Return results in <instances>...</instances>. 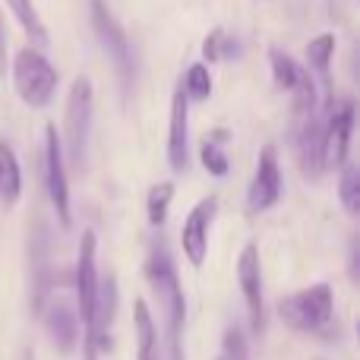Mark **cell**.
Returning a JSON list of instances; mask_svg holds the SVG:
<instances>
[{"instance_id":"6da1fadb","label":"cell","mask_w":360,"mask_h":360,"mask_svg":"<svg viewBox=\"0 0 360 360\" xmlns=\"http://www.w3.org/2000/svg\"><path fill=\"white\" fill-rule=\"evenodd\" d=\"M146 278H149L152 291L158 297L165 316V338H168V360H186L184 357V323H186V300L184 288L177 278V266L171 259V250L165 240L152 243L149 256H146Z\"/></svg>"},{"instance_id":"7a4b0ae2","label":"cell","mask_w":360,"mask_h":360,"mask_svg":"<svg viewBox=\"0 0 360 360\" xmlns=\"http://www.w3.org/2000/svg\"><path fill=\"white\" fill-rule=\"evenodd\" d=\"M278 316L288 329L304 332V335H316V332L329 329L332 316H335V297L326 281L310 285L304 291H294L278 300Z\"/></svg>"},{"instance_id":"3957f363","label":"cell","mask_w":360,"mask_h":360,"mask_svg":"<svg viewBox=\"0 0 360 360\" xmlns=\"http://www.w3.org/2000/svg\"><path fill=\"white\" fill-rule=\"evenodd\" d=\"M89 16H92V29H95V35H98L101 48L111 57L114 70H117L120 92L130 95L133 86H136V57H133V44H130V38H127L124 25L114 19L108 0H89Z\"/></svg>"},{"instance_id":"277c9868","label":"cell","mask_w":360,"mask_h":360,"mask_svg":"<svg viewBox=\"0 0 360 360\" xmlns=\"http://www.w3.org/2000/svg\"><path fill=\"white\" fill-rule=\"evenodd\" d=\"M92 79L89 76H76L67 95V114H63V133L67 139H60L63 158H70L76 171L86 168V149H89V133H92Z\"/></svg>"},{"instance_id":"5b68a950","label":"cell","mask_w":360,"mask_h":360,"mask_svg":"<svg viewBox=\"0 0 360 360\" xmlns=\"http://www.w3.org/2000/svg\"><path fill=\"white\" fill-rule=\"evenodd\" d=\"M13 86L22 105L29 108H44L54 101L57 86H60V73L54 63L35 48H22L13 57Z\"/></svg>"},{"instance_id":"8992f818","label":"cell","mask_w":360,"mask_h":360,"mask_svg":"<svg viewBox=\"0 0 360 360\" xmlns=\"http://www.w3.org/2000/svg\"><path fill=\"white\" fill-rule=\"evenodd\" d=\"M73 285H76V316H79V329H82V351H86L89 338H92V313H95V294H98V237H95L92 228L82 231Z\"/></svg>"},{"instance_id":"52a82bcc","label":"cell","mask_w":360,"mask_h":360,"mask_svg":"<svg viewBox=\"0 0 360 360\" xmlns=\"http://www.w3.org/2000/svg\"><path fill=\"white\" fill-rule=\"evenodd\" d=\"M351 133H354V101H332V108L323 117V174L342 171L348 165Z\"/></svg>"},{"instance_id":"ba28073f","label":"cell","mask_w":360,"mask_h":360,"mask_svg":"<svg viewBox=\"0 0 360 360\" xmlns=\"http://www.w3.org/2000/svg\"><path fill=\"white\" fill-rule=\"evenodd\" d=\"M67 158H63V146L57 136V127H44V180H48V196L57 212V221L70 228V180H67Z\"/></svg>"},{"instance_id":"9c48e42d","label":"cell","mask_w":360,"mask_h":360,"mask_svg":"<svg viewBox=\"0 0 360 360\" xmlns=\"http://www.w3.org/2000/svg\"><path fill=\"white\" fill-rule=\"evenodd\" d=\"M281 199V165L275 146H266L256 158V171L247 190V215H262Z\"/></svg>"},{"instance_id":"30bf717a","label":"cell","mask_w":360,"mask_h":360,"mask_svg":"<svg viewBox=\"0 0 360 360\" xmlns=\"http://www.w3.org/2000/svg\"><path fill=\"white\" fill-rule=\"evenodd\" d=\"M237 281H240L243 300H247V316L253 335H262L266 329V300H262V262H259V247L247 243L237 259Z\"/></svg>"},{"instance_id":"8fae6325","label":"cell","mask_w":360,"mask_h":360,"mask_svg":"<svg viewBox=\"0 0 360 360\" xmlns=\"http://www.w3.org/2000/svg\"><path fill=\"white\" fill-rule=\"evenodd\" d=\"M218 212V196H205L199 199L190 209L184 228H180V247H184V256L190 259L193 269H199L205 262V253H209V228L215 221Z\"/></svg>"},{"instance_id":"7c38bea8","label":"cell","mask_w":360,"mask_h":360,"mask_svg":"<svg viewBox=\"0 0 360 360\" xmlns=\"http://www.w3.org/2000/svg\"><path fill=\"white\" fill-rule=\"evenodd\" d=\"M114 316H117V278L108 275V278H98V294H95V313H92V338H89L86 360H98V351H111Z\"/></svg>"},{"instance_id":"4fadbf2b","label":"cell","mask_w":360,"mask_h":360,"mask_svg":"<svg viewBox=\"0 0 360 360\" xmlns=\"http://www.w3.org/2000/svg\"><path fill=\"white\" fill-rule=\"evenodd\" d=\"M168 165L174 174H184L190 168V101L184 95V86L177 82L171 98V120H168Z\"/></svg>"},{"instance_id":"5bb4252c","label":"cell","mask_w":360,"mask_h":360,"mask_svg":"<svg viewBox=\"0 0 360 360\" xmlns=\"http://www.w3.org/2000/svg\"><path fill=\"white\" fill-rule=\"evenodd\" d=\"M41 316H44V332H48L51 345L60 354H73L76 345H79V316H76V307L63 297H54L48 307H41Z\"/></svg>"},{"instance_id":"9a60e30c","label":"cell","mask_w":360,"mask_h":360,"mask_svg":"<svg viewBox=\"0 0 360 360\" xmlns=\"http://www.w3.org/2000/svg\"><path fill=\"white\" fill-rule=\"evenodd\" d=\"M335 35L332 32H323V35L310 38V44H307V73H310L313 79V89H316L319 95V105H323V111H329L332 108V54H335Z\"/></svg>"},{"instance_id":"2e32d148","label":"cell","mask_w":360,"mask_h":360,"mask_svg":"<svg viewBox=\"0 0 360 360\" xmlns=\"http://www.w3.org/2000/svg\"><path fill=\"white\" fill-rule=\"evenodd\" d=\"M133 319H136V360H165L158 326H155V319H152L146 300L133 304Z\"/></svg>"},{"instance_id":"e0dca14e","label":"cell","mask_w":360,"mask_h":360,"mask_svg":"<svg viewBox=\"0 0 360 360\" xmlns=\"http://www.w3.org/2000/svg\"><path fill=\"white\" fill-rule=\"evenodd\" d=\"M19 196H22V168H19L13 146L0 136V202L6 209H13L19 202Z\"/></svg>"},{"instance_id":"ac0fdd59","label":"cell","mask_w":360,"mask_h":360,"mask_svg":"<svg viewBox=\"0 0 360 360\" xmlns=\"http://www.w3.org/2000/svg\"><path fill=\"white\" fill-rule=\"evenodd\" d=\"M269 67H272V79L281 92H297V89L307 82V70L281 48L269 51Z\"/></svg>"},{"instance_id":"d6986e66","label":"cell","mask_w":360,"mask_h":360,"mask_svg":"<svg viewBox=\"0 0 360 360\" xmlns=\"http://www.w3.org/2000/svg\"><path fill=\"white\" fill-rule=\"evenodd\" d=\"M6 6H10V13L19 19V25H22V32L32 38V44H35V51L48 48L51 38H48V29H44V22L38 19V10L32 0H6Z\"/></svg>"},{"instance_id":"ffe728a7","label":"cell","mask_w":360,"mask_h":360,"mask_svg":"<svg viewBox=\"0 0 360 360\" xmlns=\"http://www.w3.org/2000/svg\"><path fill=\"white\" fill-rule=\"evenodd\" d=\"M174 193H177L174 180H158V184L149 186V196H146V215H149L152 228H162V224L168 221V209H171Z\"/></svg>"},{"instance_id":"44dd1931","label":"cell","mask_w":360,"mask_h":360,"mask_svg":"<svg viewBox=\"0 0 360 360\" xmlns=\"http://www.w3.org/2000/svg\"><path fill=\"white\" fill-rule=\"evenodd\" d=\"M180 86H184V95L186 101H209L212 98V73L205 63H193L190 70H186V76L180 79Z\"/></svg>"},{"instance_id":"7402d4cb","label":"cell","mask_w":360,"mask_h":360,"mask_svg":"<svg viewBox=\"0 0 360 360\" xmlns=\"http://www.w3.org/2000/svg\"><path fill=\"white\" fill-rule=\"evenodd\" d=\"M338 196H342V205L351 218L360 215V171L354 165H345L342 168V180H338Z\"/></svg>"},{"instance_id":"603a6c76","label":"cell","mask_w":360,"mask_h":360,"mask_svg":"<svg viewBox=\"0 0 360 360\" xmlns=\"http://www.w3.org/2000/svg\"><path fill=\"white\" fill-rule=\"evenodd\" d=\"M199 158H202V165H205V171H209L212 177H224L228 174V155H224V149H221V143H215V139H205L202 143V149H199Z\"/></svg>"},{"instance_id":"cb8c5ba5","label":"cell","mask_w":360,"mask_h":360,"mask_svg":"<svg viewBox=\"0 0 360 360\" xmlns=\"http://www.w3.org/2000/svg\"><path fill=\"white\" fill-rule=\"evenodd\" d=\"M231 51H234V41H228L224 29H212L209 35H205V41H202V57H205L209 63H218V60H224V57H231Z\"/></svg>"},{"instance_id":"d4e9b609","label":"cell","mask_w":360,"mask_h":360,"mask_svg":"<svg viewBox=\"0 0 360 360\" xmlns=\"http://www.w3.org/2000/svg\"><path fill=\"white\" fill-rule=\"evenodd\" d=\"M224 360H250V348H247V335H243L240 326H231L224 332V348H221Z\"/></svg>"},{"instance_id":"484cf974","label":"cell","mask_w":360,"mask_h":360,"mask_svg":"<svg viewBox=\"0 0 360 360\" xmlns=\"http://www.w3.org/2000/svg\"><path fill=\"white\" fill-rule=\"evenodd\" d=\"M6 73V32H4V19H0V76Z\"/></svg>"},{"instance_id":"4316f807","label":"cell","mask_w":360,"mask_h":360,"mask_svg":"<svg viewBox=\"0 0 360 360\" xmlns=\"http://www.w3.org/2000/svg\"><path fill=\"white\" fill-rule=\"evenodd\" d=\"M215 360H224V357H215Z\"/></svg>"}]
</instances>
